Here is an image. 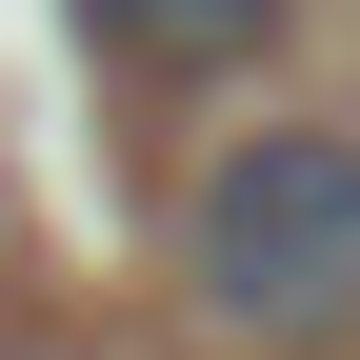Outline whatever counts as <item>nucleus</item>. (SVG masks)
<instances>
[{
    "mask_svg": "<svg viewBox=\"0 0 360 360\" xmlns=\"http://www.w3.org/2000/svg\"><path fill=\"white\" fill-rule=\"evenodd\" d=\"M180 281L220 340H340L360 321V141L340 120H240L180 180Z\"/></svg>",
    "mask_w": 360,
    "mask_h": 360,
    "instance_id": "nucleus-1",
    "label": "nucleus"
},
{
    "mask_svg": "<svg viewBox=\"0 0 360 360\" xmlns=\"http://www.w3.org/2000/svg\"><path fill=\"white\" fill-rule=\"evenodd\" d=\"M80 20H101V60H141V80H220V60H260L281 0H80Z\"/></svg>",
    "mask_w": 360,
    "mask_h": 360,
    "instance_id": "nucleus-2",
    "label": "nucleus"
}]
</instances>
